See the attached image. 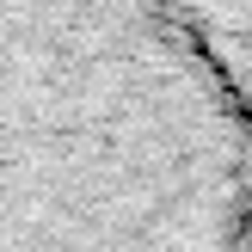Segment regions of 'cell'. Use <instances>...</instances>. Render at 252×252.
I'll return each mask as SVG.
<instances>
[{
    "instance_id": "obj_1",
    "label": "cell",
    "mask_w": 252,
    "mask_h": 252,
    "mask_svg": "<svg viewBox=\"0 0 252 252\" xmlns=\"http://www.w3.org/2000/svg\"><path fill=\"white\" fill-rule=\"evenodd\" d=\"M0 252H252V117L154 0H0Z\"/></svg>"
},
{
    "instance_id": "obj_2",
    "label": "cell",
    "mask_w": 252,
    "mask_h": 252,
    "mask_svg": "<svg viewBox=\"0 0 252 252\" xmlns=\"http://www.w3.org/2000/svg\"><path fill=\"white\" fill-rule=\"evenodd\" d=\"M252 117V0H154Z\"/></svg>"
}]
</instances>
